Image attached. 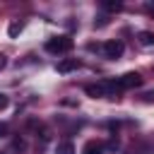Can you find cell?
<instances>
[{
  "mask_svg": "<svg viewBox=\"0 0 154 154\" xmlns=\"http://www.w3.org/2000/svg\"><path fill=\"white\" fill-rule=\"evenodd\" d=\"M72 46H75V41H72L70 36H53V38L46 41V51L53 53V55L67 53V51H72Z\"/></svg>",
  "mask_w": 154,
  "mask_h": 154,
  "instance_id": "1",
  "label": "cell"
},
{
  "mask_svg": "<svg viewBox=\"0 0 154 154\" xmlns=\"http://www.w3.org/2000/svg\"><path fill=\"white\" fill-rule=\"evenodd\" d=\"M123 51H125V46H123L120 38H111V41L103 43V55H106L108 60H118V58L123 55Z\"/></svg>",
  "mask_w": 154,
  "mask_h": 154,
  "instance_id": "2",
  "label": "cell"
},
{
  "mask_svg": "<svg viewBox=\"0 0 154 154\" xmlns=\"http://www.w3.org/2000/svg\"><path fill=\"white\" fill-rule=\"evenodd\" d=\"M140 84H142V75H140V72H125L123 77H118L120 91H125V89H137Z\"/></svg>",
  "mask_w": 154,
  "mask_h": 154,
  "instance_id": "3",
  "label": "cell"
},
{
  "mask_svg": "<svg viewBox=\"0 0 154 154\" xmlns=\"http://www.w3.org/2000/svg\"><path fill=\"white\" fill-rule=\"evenodd\" d=\"M79 67V60L77 58H65V60H60L58 65H55V70L60 72V75H67V72H72V70H77Z\"/></svg>",
  "mask_w": 154,
  "mask_h": 154,
  "instance_id": "4",
  "label": "cell"
},
{
  "mask_svg": "<svg viewBox=\"0 0 154 154\" xmlns=\"http://www.w3.org/2000/svg\"><path fill=\"white\" fill-rule=\"evenodd\" d=\"M82 154H106V147L96 140H89L84 147H82Z\"/></svg>",
  "mask_w": 154,
  "mask_h": 154,
  "instance_id": "5",
  "label": "cell"
},
{
  "mask_svg": "<svg viewBox=\"0 0 154 154\" xmlns=\"http://www.w3.org/2000/svg\"><path fill=\"white\" fill-rule=\"evenodd\" d=\"M137 41L142 46H154V31H140L137 34Z\"/></svg>",
  "mask_w": 154,
  "mask_h": 154,
  "instance_id": "6",
  "label": "cell"
},
{
  "mask_svg": "<svg viewBox=\"0 0 154 154\" xmlns=\"http://www.w3.org/2000/svg\"><path fill=\"white\" fill-rule=\"evenodd\" d=\"M55 154H75V144H72L70 140H65V142H60V144H58Z\"/></svg>",
  "mask_w": 154,
  "mask_h": 154,
  "instance_id": "7",
  "label": "cell"
},
{
  "mask_svg": "<svg viewBox=\"0 0 154 154\" xmlns=\"http://www.w3.org/2000/svg\"><path fill=\"white\" fill-rule=\"evenodd\" d=\"M101 7H103L106 12H120V10H123V2H113V0H103V2H101Z\"/></svg>",
  "mask_w": 154,
  "mask_h": 154,
  "instance_id": "8",
  "label": "cell"
},
{
  "mask_svg": "<svg viewBox=\"0 0 154 154\" xmlns=\"http://www.w3.org/2000/svg\"><path fill=\"white\" fill-rule=\"evenodd\" d=\"M12 147H14V149H17V152H24V149H26V142H24V140H22V137H17V140H14V142H12Z\"/></svg>",
  "mask_w": 154,
  "mask_h": 154,
  "instance_id": "9",
  "label": "cell"
},
{
  "mask_svg": "<svg viewBox=\"0 0 154 154\" xmlns=\"http://www.w3.org/2000/svg\"><path fill=\"white\" fill-rule=\"evenodd\" d=\"M19 31H22V24H17V22H14V24H10V29H7V34H10V36H17Z\"/></svg>",
  "mask_w": 154,
  "mask_h": 154,
  "instance_id": "10",
  "label": "cell"
},
{
  "mask_svg": "<svg viewBox=\"0 0 154 154\" xmlns=\"http://www.w3.org/2000/svg\"><path fill=\"white\" fill-rule=\"evenodd\" d=\"M7 132H10V125L7 123H0V137H7Z\"/></svg>",
  "mask_w": 154,
  "mask_h": 154,
  "instance_id": "11",
  "label": "cell"
},
{
  "mask_svg": "<svg viewBox=\"0 0 154 154\" xmlns=\"http://www.w3.org/2000/svg\"><path fill=\"white\" fill-rule=\"evenodd\" d=\"M7 103H10V99H7L5 94H0V111H2V108H7Z\"/></svg>",
  "mask_w": 154,
  "mask_h": 154,
  "instance_id": "12",
  "label": "cell"
},
{
  "mask_svg": "<svg viewBox=\"0 0 154 154\" xmlns=\"http://www.w3.org/2000/svg\"><path fill=\"white\" fill-rule=\"evenodd\" d=\"M142 101H147V103H152V101H154V91H147V94L142 96Z\"/></svg>",
  "mask_w": 154,
  "mask_h": 154,
  "instance_id": "13",
  "label": "cell"
},
{
  "mask_svg": "<svg viewBox=\"0 0 154 154\" xmlns=\"http://www.w3.org/2000/svg\"><path fill=\"white\" fill-rule=\"evenodd\" d=\"M144 10H147V12L154 17V2H147V7H144Z\"/></svg>",
  "mask_w": 154,
  "mask_h": 154,
  "instance_id": "14",
  "label": "cell"
},
{
  "mask_svg": "<svg viewBox=\"0 0 154 154\" xmlns=\"http://www.w3.org/2000/svg\"><path fill=\"white\" fill-rule=\"evenodd\" d=\"M5 65H7V58H5V55H2V53H0V70H2V67H5Z\"/></svg>",
  "mask_w": 154,
  "mask_h": 154,
  "instance_id": "15",
  "label": "cell"
},
{
  "mask_svg": "<svg viewBox=\"0 0 154 154\" xmlns=\"http://www.w3.org/2000/svg\"><path fill=\"white\" fill-rule=\"evenodd\" d=\"M0 154H5V152H0Z\"/></svg>",
  "mask_w": 154,
  "mask_h": 154,
  "instance_id": "16",
  "label": "cell"
}]
</instances>
